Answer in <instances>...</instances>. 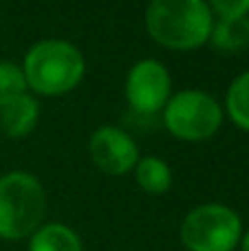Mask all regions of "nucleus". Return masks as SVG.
I'll list each match as a JSON object with an SVG mask.
<instances>
[{
	"mask_svg": "<svg viewBox=\"0 0 249 251\" xmlns=\"http://www.w3.org/2000/svg\"><path fill=\"white\" fill-rule=\"evenodd\" d=\"M214 26L207 0H152L146 11V29L154 42L174 51H190L210 40Z\"/></svg>",
	"mask_w": 249,
	"mask_h": 251,
	"instance_id": "f257e3e1",
	"label": "nucleus"
},
{
	"mask_svg": "<svg viewBox=\"0 0 249 251\" xmlns=\"http://www.w3.org/2000/svg\"><path fill=\"white\" fill-rule=\"evenodd\" d=\"M22 73L26 86L40 95H64L82 82L84 57L66 40H42L29 49Z\"/></svg>",
	"mask_w": 249,
	"mask_h": 251,
	"instance_id": "f03ea898",
	"label": "nucleus"
},
{
	"mask_svg": "<svg viewBox=\"0 0 249 251\" xmlns=\"http://www.w3.org/2000/svg\"><path fill=\"white\" fill-rule=\"evenodd\" d=\"M44 212V187L33 174L9 172L0 176V238H29L42 225Z\"/></svg>",
	"mask_w": 249,
	"mask_h": 251,
	"instance_id": "7ed1b4c3",
	"label": "nucleus"
},
{
	"mask_svg": "<svg viewBox=\"0 0 249 251\" xmlns=\"http://www.w3.org/2000/svg\"><path fill=\"white\" fill-rule=\"evenodd\" d=\"M179 238L188 251H234L243 238V223L227 205L205 203L188 212Z\"/></svg>",
	"mask_w": 249,
	"mask_h": 251,
	"instance_id": "20e7f679",
	"label": "nucleus"
},
{
	"mask_svg": "<svg viewBox=\"0 0 249 251\" xmlns=\"http://www.w3.org/2000/svg\"><path fill=\"white\" fill-rule=\"evenodd\" d=\"M223 110L219 101L203 91H181L163 108V124L183 141H205L221 128Z\"/></svg>",
	"mask_w": 249,
	"mask_h": 251,
	"instance_id": "39448f33",
	"label": "nucleus"
},
{
	"mask_svg": "<svg viewBox=\"0 0 249 251\" xmlns=\"http://www.w3.org/2000/svg\"><path fill=\"white\" fill-rule=\"evenodd\" d=\"M126 100L132 113L152 117L170 100V75L157 60H139L126 77Z\"/></svg>",
	"mask_w": 249,
	"mask_h": 251,
	"instance_id": "423d86ee",
	"label": "nucleus"
},
{
	"mask_svg": "<svg viewBox=\"0 0 249 251\" xmlns=\"http://www.w3.org/2000/svg\"><path fill=\"white\" fill-rule=\"evenodd\" d=\"M88 152L97 168L110 176H122L130 172L139 161L137 143L122 128H115V126H104L95 130L88 141Z\"/></svg>",
	"mask_w": 249,
	"mask_h": 251,
	"instance_id": "0eeeda50",
	"label": "nucleus"
},
{
	"mask_svg": "<svg viewBox=\"0 0 249 251\" xmlns=\"http://www.w3.org/2000/svg\"><path fill=\"white\" fill-rule=\"evenodd\" d=\"M40 117V106L31 95H20L0 108V130L9 139H22L33 132Z\"/></svg>",
	"mask_w": 249,
	"mask_h": 251,
	"instance_id": "6e6552de",
	"label": "nucleus"
},
{
	"mask_svg": "<svg viewBox=\"0 0 249 251\" xmlns=\"http://www.w3.org/2000/svg\"><path fill=\"white\" fill-rule=\"evenodd\" d=\"M29 251H84L82 238L62 223L40 225L29 236Z\"/></svg>",
	"mask_w": 249,
	"mask_h": 251,
	"instance_id": "1a4fd4ad",
	"label": "nucleus"
},
{
	"mask_svg": "<svg viewBox=\"0 0 249 251\" xmlns=\"http://www.w3.org/2000/svg\"><path fill=\"white\" fill-rule=\"evenodd\" d=\"M135 178L146 194H166L172 185V170L157 156H144L135 165Z\"/></svg>",
	"mask_w": 249,
	"mask_h": 251,
	"instance_id": "9d476101",
	"label": "nucleus"
},
{
	"mask_svg": "<svg viewBox=\"0 0 249 251\" xmlns=\"http://www.w3.org/2000/svg\"><path fill=\"white\" fill-rule=\"evenodd\" d=\"M219 51H241L249 44V18H219L210 33Z\"/></svg>",
	"mask_w": 249,
	"mask_h": 251,
	"instance_id": "9b49d317",
	"label": "nucleus"
},
{
	"mask_svg": "<svg viewBox=\"0 0 249 251\" xmlns=\"http://www.w3.org/2000/svg\"><path fill=\"white\" fill-rule=\"evenodd\" d=\"M227 113L232 122L243 130H249V71L238 75L227 91Z\"/></svg>",
	"mask_w": 249,
	"mask_h": 251,
	"instance_id": "f8f14e48",
	"label": "nucleus"
},
{
	"mask_svg": "<svg viewBox=\"0 0 249 251\" xmlns=\"http://www.w3.org/2000/svg\"><path fill=\"white\" fill-rule=\"evenodd\" d=\"M26 88L29 86L20 66L13 62H0V108L16 97L25 95Z\"/></svg>",
	"mask_w": 249,
	"mask_h": 251,
	"instance_id": "ddd939ff",
	"label": "nucleus"
},
{
	"mask_svg": "<svg viewBox=\"0 0 249 251\" xmlns=\"http://www.w3.org/2000/svg\"><path fill=\"white\" fill-rule=\"evenodd\" d=\"M210 9L219 18H247L249 0H210Z\"/></svg>",
	"mask_w": 249,
	"mask_h": 251,
	"instance_id": "4468645a",
	"label": "nucleus"
},
{
	"mask_svg": "<svg viewBox=\"0 0 249 251\" xmlns=\"http://www.w3.org/2000/svg\"><path fill=\"white\" fill-rule=\"evenodd\" d=\"M238 245H241V251H249V231L247 234H243V238H241V243Z\"/></svg>",
	"mask_w": 249,
	"mask_h": 251,
	"instance_id": "2eb2a0df",
	"label": "nucleus"
}]
</instances>
